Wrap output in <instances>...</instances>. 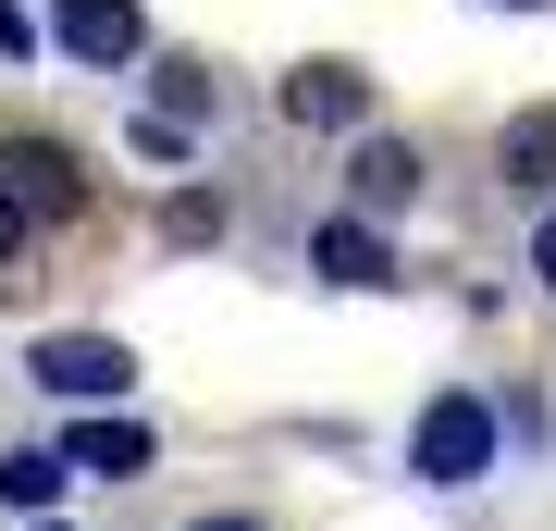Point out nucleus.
<instances>
[{
  "instance_id": "obj_6",
  "label": "nucleus",
  "mask_w": 556,
  "mask_h": 531,
  "mask_svg": "<svg viewBox=\"0 0 556 531\" xmlns=\"http://www.w3.org/2000/svg\"><path fill=\"white\" fill-rule=\"evenodd\" d=\"M50 457H62V470H87V482H137V470H149V420L87 408V420H75V433H62Z\"/></svg>"
},
{
  "instance_id": "obj_5",
  "label": "nucleus",
  "mask_w": 556,
  "mask_h": 531,
  "mask_svg": "<svg viewBox=\"0 0 556 531\" xmlns=\"http://www.w3.org/2000/svg\"><path fill=\"white\" fill-rule=\"evenodd\" d=\"M309 273H321V285H358V296H383V285H396V248H383V223L334 211V223H309Z\"/></svg>"
},
{
  "instance_id": "obj_4",
  "label": "nucleus",
  "mask_w": 556,
  "mask_h": 531,
  "mask_svg": "<svg viewBox=\"0 0 556 531\" xmlns=\"http://www.w3.org/2000/svg\"><path fill=\"white\" fill-rule=\"evenodd\" d=\"M50 38L87 62V75H124V62L149 50V13L137 0H50Z\"/></svg>"
},
{
  "instance_id": "obj_11",
  "label": "nucleus",
  "mask_w": 556,
  "mask_h": 531,
  "mask_svg": "<svg viewBox=\"0 0 556 531\" xmlns=\"http://www.w3.org/2000/svg\"><path fill=\"white\" fill-rule=\"evenodd\" d=\"M211 112H223V87L199 75V62H161V99H149V124H174V137H199Z\"/></svg>"
},
{
  "instance_id": "obj_7",
  "label": "nucleus",
  "mask_w": 556,
  "mask_h": 531,
  "mask_svg": "<svg viewBox=\"0 0 556 531\" xmlns=\"http://www.w3.org/2000/svg\"><path fill=\"white\" fill-rule=\"evenodd\" d=\"M273 99H285V124H371V75L358 62H298Z\"/></svg>"
},
{
  "instance_id": "obj_12",
  "label": "nucleus",
  "mask_w": 556,
  "mask_h": 531,
  "mask_svg": "<svg viewBox=\"0 0 556 531\" xmlns=\"http://www.w3.org/2000/svg\"><path fill=\"white\" fill-rule=\"evenodd\" d=\"M161 223H174V248H223V198H199V186H186Z\"/></svg>"
},
{
  "instance_id": "obj_9",
  "label": "nucleus",
  "mask_w": 556,
  "mask_h": 531,
  "mask_svg": "<svg viewBox=\"0 0 556 531\" xmlns=\"http://www.w3.org/2000/svg\"><path fill=\"white\" fill-rule=\"evenodd\" d=\"M495 174L519 198H556V112H507V137H495Z\"/></svg>"
},
{
  "instance_id": "obj_14",
  "label": "nucleus",
  "mask_w": 556,
  "mask_h": 531,
  "mask_svg": "<svg viewBox=\"0 0 556 531\" xmlns=\"http://www.w3.org/2000/svg\"><path fill=\"white\" fill-rule=\"evenodd\" d=\"M532 273H544V285H556V211H544V223H532Z\"/></svg>"
},
{
  "instance_id": "obj_1",
  "label": "nucleus",
  "mask_w": 556,
  "mask_h": 531,
  "mask_svg": "<svg viewBox=\"0 0 556 531\" xmlns=\"http://www.w3.org/2000/svg\"><path fill=\"white\" fill-rule=\"evenodd\" d=\"M495 457H507V420H495V395H470V383H445L433 408L408 420V482H433V494H470Z\"/></svg>"
},
{
  "instance_id": "obj_2",
  "label": "nucleus",
  "mask_w": 556,
  "mask_h": 531,
  "mask_svg": "<svg viewBox=\"0 0 556 531\" xmlns=\"http://www.w3.org/2000/svg\"><path fill=\"white\" fill-rule=\"evenodd\" d=\"M25 383L62 395V408H124L137 395V346L124 334H38L25 346Z\"/></svg>"
},
{
  "instance_id": "obj_16",
  "label": "nucleus",
  "mask_w": 556,
  "mask_h": 531,
  "mask_svg": "<svg viewBox=\"0 0 556 531\" xmlns=\"http://www.w3.org/2000/svg\"><path fill=\"white\" fill-rule=\"evenodd\" d=\"M186 531H273V519H236V507H211V519H186Z\"/></svg>"
},
{
  "instance_id": "obj_17",
  "label": "nucleus",
  "mask_w": 556,
  "mask_h": 531,
  "mask_svg": "<svg viewBox=\"0 0 556 531\" xmlns=\"http://www.w3.org/2000/svg\"><path fill=\"white\" fill-rule=\"evenodd\" d=\"M495 13H544V0H495Z\"/></svg>"
},
{
  "instance_id": "obj_10",
  "label": "nucleus",
  "mask_w": 556,
  "mask_h": 531,
  "mask_svg": "<svg viewBox=\"0 0 556 531\" xmlns=\"http://www.w3.org/2000/svg\"><path fill=\"white\" fill-rule=\"evenodd\" d=\"M75 482L50 445H0V519H50V494Z\"/></svg>"
},
{
  "instance_id": "obj_18",
  "label": "nucleus",
  "mask_w": 556,
  "mask_h": 531,
  "mask_svg": "<svg viewBox=\"0 0 556 531\" xmlns=\"http://www.w3.org/2000/svg\"><path fill=\"white\" fill-rule=\"evenodd\" d=\"M25 531H62V519H25Z\"/></svg>"
},
{
  "instance_id": "obj_15",
  "label": "nucleus",
  "mask_w": 556,
  "mask_h": 531,
  "mask_svg": "<svg viewBox=\"0 0 556 531\" xmlns=\"http://www.w3.org/2000/svg\"><path fill=\"white\" fill-rule=\"evenodd\" d=\"M13 260H25V223H13V198H0V273H13Z\"/></svg>"
},
{
  "instance_id": "obj_8",
  "label": "nucleus",
  "mask_w": 556,
  "mask_h": 531,
  "mask_svg": "<svg viewBox=\"0 0 556 531\" xmlns=\"http://www.w3.org/2000/svg\"><path fill=\"white\" fill-rule=\"evenodd\" d=\"M346 198H358V223L408 211V198H420V149H408V137H358V161H346Z\"/></svg>"
},
{
  "instance_id": "obj_13",
  "label": "nucleus",
  "mask_w": 556,
  "mask_h": 531,
  "mask_svg": "<svg viewBox=\"0 0 556 531\" xmlns=\"http://www.w3.org/2000/svg\"><path fill=\"white\" fill-rule=\"evenodd\" d=\"M0 62H38V13L25 0H0Z\"/></svg>"
},
{
  "instance_id": "obj_3",
  "label": "nucleus",
  "mask_w": 556,
  "mask_h": 531,
  "mask_svg": "<svg viewBox=\"0 0 556 531\" xmlns=\"http://www.w3.org/2000/svg\"><path fill=\"white\" fill-rule=\"evenodd\" d=\"M0 198H13V223H75L87 211V174H75V149L13 137V149H0Z\"/></svg>"
}]
</instances>
